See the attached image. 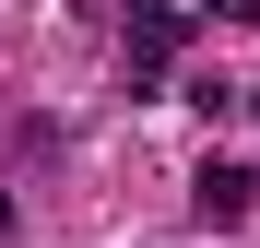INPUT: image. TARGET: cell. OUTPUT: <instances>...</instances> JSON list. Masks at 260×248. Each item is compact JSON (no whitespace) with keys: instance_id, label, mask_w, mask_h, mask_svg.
Masks as SVG:
<instances>
[{"instance_id":"obj_1","label":"cell","mask_w":260,"mask_h":248,"mask_svg":"<svg viewBox=\"0 0 260 248\" xmlns=\"http://www.w3.org/2000/svg\"><path fill=\"white\" fill-rule=\"evenodd\" d=\"M248 213V165H201V225H237Z\"/></svg>"}]
</instances>
